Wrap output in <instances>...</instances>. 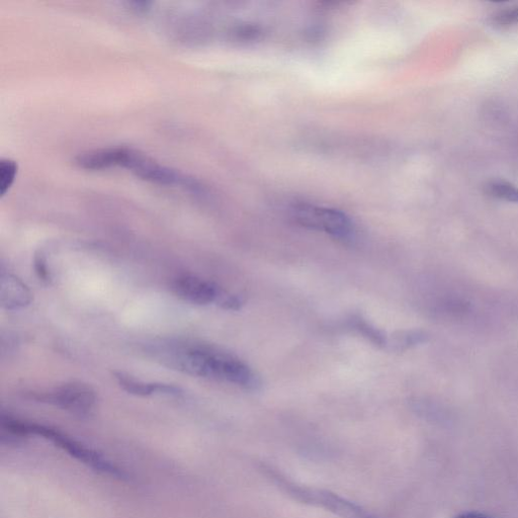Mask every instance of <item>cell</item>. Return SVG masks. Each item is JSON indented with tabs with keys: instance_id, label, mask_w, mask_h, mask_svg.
<instances>
[{
	"instance_id": "cell-3",
	"label": "cell",
	"mask_w": 518,
	"mask_h": 518,
	"mask_svg": "<svg viewBox=\"0 0 518 518\" xmlns=\"http://www.w3.org/2000/svg\"><path fill=\"white\" fill-rule=\"evenodd\" d=\"M122 167L132 171L138 178L151 183L168 186L177 185L195 193L202 191V187L197 181L181 174V172L163 166L151 157L131 148H126Z\"/></svg>"
},
{
	"instance_id": "cell-13",
	"label": "cell",
	"mask_w": 518,
	"mask_h": 518,
	"mask_svg": "<svg viewBox=\"0 0 518 518\" xmlns=\"http://www.w3.org/2000/svg\"><path fill=\"white\" fill-rule=\"evenodd\" d=\"M357 329L368 337L372 342L379 345V347H386L387 338L380 331H378L375 327L368 324L366 321L358 319L355 323Z\"/></svg>"
},
{
	"instance_id": "cell-17",
	"label": "cell",
	"mask_w": 518,
	"mask_h": 518,
	"mask_svg": "<svg viewBox=\"0 0 518 518\" xmlns=\"http://www.w3.org/2000/svg\"><path fill=\"white\" fill-rule=\"evenodd\" d=\"M131 6L133 7V10L137 12L146 11L148 7L150 6V3L146 2H135L132 3Z\"/></svg>"
},
{
	"instance_id": "cell-8",
	"label": "cell",
	"mask_w": 518,
	"mask_h": 518,
	"mask_svg": "<svg viewBox=\"0 0 518 518\" xmlns=\"http://www.w3.org/2000/svg\"><path fill=\"white\" fill-rule=\"evenodd\" d=\"M125 147L103 148L83 152L75 158V164L86 170H103L122 166Z\"/></svg>"
},
{
	"instance_id": "cell-4",
	"label": "cell",
	"mask_w": 518,
	"mask_h": 518,
	"mask_svg": "<svg viewBox=\"0 0 518 518\" xmlns=\"http://www.w3.org/2000/svg\"><path fill=\"white\" fill-rule=\"evenodd\" d=\"M292 213L301 226L325 232L338 240L349 241L355 236L352 220L340 211L300 204L293 208Z\"/></svg>"
},
{
	"instance_id": "cell-5",
	"label": "cell",
	"mask_w": 518,
	"mask_h": 518,
	"mask_svg": "<svg viewBox=\"0 0 518 518\" xmlns=\"http://www.w3.org/2000/svg\"><path fill=\"white\" fill-rule=\"evenodd\" d=\"M35 398L80 415L90 413L97 402L95 391L81 383L65 384L53 391L39 393Z\"/></svg>"
},
{
	"instance_id": "cell-2",
	"label": "cell",
	"mask_w": 518,
	"mask_h": 518,
	"mask_svg": "<svg viewBox=\"0 0 518 518\" xmlns=\"http://www.w3.org/2000/svg\"><path fill=\"white\" fill-rule=\"evenodd\" d=\"M3 429L11 435L23 438L28 436H39L51 441L57 447L67 452L79 462L92 467L93 469L116 477H124V473L115 465L111 464L100 454L83 447L81 444L59 433L58 430L48 426L22 421L10 416H3Z\"/></svg>"
},
{
	"instance_id": "cell-12",
	"label": "cell",
	"mask_w": 518,
	"mask_h": 518,
	"mask_svg": "<svg viewBox=\"0 0 518 518\" xmlns=\"http://www.w3.org/2000/svg\"><path fill=\"white\" fill-rule=\"evenodd\" d=\"M426 339L427 335L422 331H409L396 336L393 345H395L398 350H406L414 347V345L425 342Z\"/></svg>"
},
{
	"instance_id": "cell-14",
	"label": "cell",
	"mask_w": 518,
	"mask_h": 518,
	"mask_svg": "<svg viewBox=\"0 0 518 518\" xmlns=\"http://www.w3.org/2000/svg\"><path fill=\"white\" fill-rule=\"evenodd\" d=\"M494 24L501 28L518 24V7L510 8L498 13L494 17Z\"/></svg>"
},
{
	"instance_id": "cell-1",
	"label": "cell",
	"mask_w": 518,
	"mask_h": 518,
	"mask_svg": "<svg viewBox=\"0 0 518 518\" xmlns=\"http://www.w3.org/2000/svg\"><path fill=\"white\" fill-rule=\"evenodd\" d=\"M160 354L170 367L192 376L224 381L245 389L259 386L258 378L246 364L206 345H183Z\"/></svg>"
},
{
	"instance_id": "cell-6",
	"label": "cell",
	"mask_w": 518,
	"mask_h": 518,
	"mask_svg": "<svg viewBox=\"0 0 518 518\" xmlns=\"http://www.w3.org/2000/svg\"><path fill=\"white\" fill-rule=\"evenodd\" d=\"M172 291L182 300L206 306L219 303L224 292L213 283L192 275H184L172 283Z\"/></svg>"
},
{
	"instance_id": "cell-11",
	"label": "cell",
	"mask_w": 518,
	"mask_h": 518,
	"mask_svg": "<svg viewBox=\"0 0 518 518\" xmlns=\"http://www.w3.org/2000/svg\"><path fill=\"white\" fill-rule=\"evenodd\" d=\"M488 192L497 199L518 203V189L508 183H492L488 187Z\"/></svg>"
},
{
	"instance_id": "cell-10",
	"label": "cell",
	"mask_w": 518,
	"mask_h": 518,
	"mask_svg": "<svg viewBox=\"0 0 518 518\" xmlns=\"http://www.w3.org/2000/svg\"><path fill=\"white\" fill-rule=\"evenodd\" d=\"M18 163L12 159L0 160V195L5 196L18 174Z\"/></svg>"
},
{
	"instance_id": "cell-15",
	"label": "cell",
	"mask_w": 518,
	"mask_h": 518,
	"mask_svg": "<svg viewBox=\"0 0 518 518\" xmlns=\"http://www.w3.org/2000/svg\"><path fill=\"white\" fill-rule=\"evenodd\" d=\"M35 271L39 279L43 282H49L51 277L47 268L46 258L42 253L35 256Z\"/></svg>"
},
{
	"instance_id": "cell-7",
	"label": "cell",
	"mask_w": 518,
	"mask_h": 518,
	"mask_svg": "<svg viewBox=\"0 0 518 518\" xmlns=\"http://www.w3.org/2000/svg\"><path fill=\"white\" fill-rule=\"evenodd\" d=\"M0 299L2 306L7 310H19L32 303V293L18 277L11 274H2L0 283Z\"/></svg>"
},
{
	"instance_id": "cell-16",
	"label": "cell",
	"mask_w": 518,
	"mask_h": 518,
	"mask_svg": "<svg viewBox=\"0 0 518 518\" xmlns=\"http://www.w3.org/2000/svg\"><path fill=\"white\" fill-rule=\"evenodd\" d=\"M453 518H496V517L483 513V512L469 511V512L459 513V514L455 515Z\"/></svg>"
},
{
	"instance_id": "cell-9",
	"label": "cell",
	"mask_w": 518,
	"mask_h": 518,
	"mask_svg": "<svg viewBox=\"0 0 518 518\" xmlns=\"http://www.w3.org/2000/svg\"><path fill=\"white\" fill-rule=\"evenodd\" d=\"M115 378L120 387L129 394L146 397L154 394L180 396L181 388L174 385L145 383L123 373H115Z\"/></svg>"
}]
</instances>
